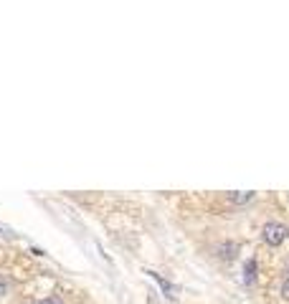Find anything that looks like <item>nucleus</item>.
Here are the masks:
<instances>
[{"label": "nucleus", "instance_id": "8", "mask_svg": "<svg viewBox=\"0 0 289 304\" xmlns=\"http://www.w3.org/2000/svg\"><path fill=\"white\" fill-rule=\"evenodd\" d=\"M0 294H5V281L0 279Z\"/></svg>", "mask_w": 289, "mask_h": 304}, {"label": "nucleus", "instance_id": "5", "mask_svg": "<svg viewBox=\"0 0 289 304\" xmlns=\"http://www.w3.org/2000/svg\"><path fill=\"white\" fill-rule=\"evenodd\" d=\"M228 198H231L233 203H246V200L254 198V193H228Z\"/></svg>", "mask_w": 289, "mask_h": 304}, {"label": "nucleus", "instance_id": "3", "mask_svg": "<svg viewBox=\"0 0 289 304\" xmlns=\"http://www.w3.org/2000/svg\"><path fill=\"white\" fill-rule=\"evenodd\" d=\"M243 279H246V284H254V279H257V258H249L243 264Z\"/></svg>", "mask_w": 289, "mask_h": 304}, {"label": "nucleus", "instance_id": "2", "mask_svg": "<svg viewBox=\"0 0 289 304\" xmlns=\"http://www.w3.org/2000/svg\"><path fill=\"white\" fill-rule=\"evenodd\" d=\"M218 254L221 258H233L239 254V243L236 241H224V243H218Z\"/></svg>", "mask_w": 289, "mask_h": 304}, {"label": "nucleus", "instance_id": "9", "mask_svg": "<svg viewBox=\"0 0 289 304\" xmlns=\"http://www.w3.org/2000/svg\"><path fill=\"white\" fill-rule=\"evenodd\" d=\"M287 276H289V266H287Z\"/></svg>", "mask_w": 289, "mask_h": 304}, {"label": "nucleus", "instance_id": "4", "mask_svg": "<svg viewBox=\"0 0 289 304\" xmlns=\"http://www.w3.org/2000/svg\"><path fill=\"white\" fill-rule=\"evenodd\" d=\"M147 274H150V276H152V279H155V281H158V284L162 287V291H165V297H173V294H175V289H173V284H168V281H165V279H162L160 274H155V272H147Z\"/></svg>", "mask_w": 289, "mask_h": 304}, {"label": "nucleus", "instance_id": "7", "mask_svg": "<svg viewBox=\"0 0 289 304\" xmlns=\"http://www.w3.org/2000/svg\"><path fill=\"white\" fill-rule=\"evenodd\" d=\"M282 291H284V294H287V297H289V276H287V279H284V284H282Z\"/></svg>", "mask_w": 289, "mask_h": 304}, {"label": "nucleus", "instance_id": "6", "mask_svg": "<svg viewBox=\"0 0 289 304\" xmlns=\"http://www.w3.org/2000/svg\"><path fill=\"white\" fill-rule=\"evenodd\" d=\"M36 304H64L59 297H46V299H38Z\"/></svg>", "mask_w": 289, "mask_h": 304}, {"label": "nucleus", "instance_id": "1", "mask_svg": "<svg viewBox=\"0 0 289 304\" xmlns=\"http://www.w3.org/2000/svg\"><path fill=\"white\" fill-rule=\"evenodd\" d=\"M287 226H282V223H276V221H269V223H264V228H261V239L266 246H282L287 241Z\"/></svg>", "mask_w": 289, "mask_h": 304}]
</instances>
